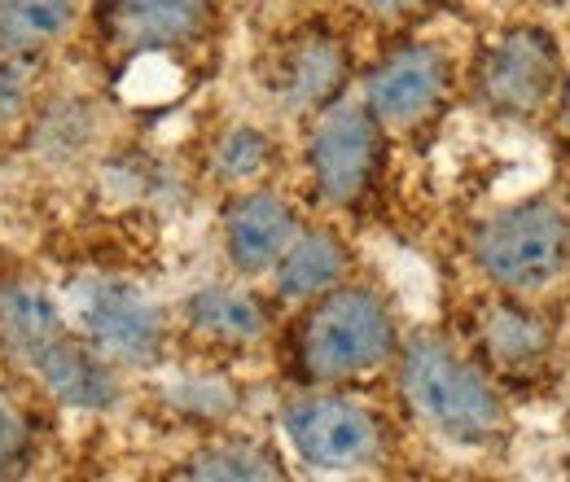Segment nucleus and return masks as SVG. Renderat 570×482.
Wrapping results in <instances>:
<instances>
[{"label":"nucleus","mask_w":570,"mask_h":482,"mask_svg":"<svg viewBox=\"0 0 570 482\" xmlns=\"http://www.w3.org/2000/svg\"><path fill=\"white\" fill-rule=\"evenodd\" d=\"M343 276H347V246L330 228H307V233L298 228L273 268V285L289 303H312Z\"/></svg>","instance_id":"nucleus-14"},{"label":"nucleus","mask_w":570,"mask_h":482,"mask_svg":"<svg viewBox=\"0 0 570 482\" xmlns=\"http://www.w3.org/2000/svg\"><path fill=\"white\" fill-rule=\"evenodd\" d=\"M79 18V0H0V45L36 53L58 45Z\"/></svg>","instance_id":"nucleus-15"},{"label":"nucleus","mask_w":570,"mask_h":482,"mask_svg":"<svg viewBox=\"0 0 570 482\" xmlns=\"http://www.w3.org/2000/svg\"><path fill=\"white\" fill-rule=\"evenodd\" d=\"M448 58L434 45H404L364 75V110L382 128H417L448 92Z\"/></svg>","instance_id":"nucleus-9"},{"label":"nucleus","mask_w":570,"mask_h":482,"mask_svg":"<svg viewBox=\"0 0 570 482\" xmlns=\"http://www.w3.org/2000/svg\"><path fill=\"white\" fill-rule=\"evenodd\" d=\"M360 4H364L373 18H391V22H395V18H409V13L422 9V0H360Z\"/></svg>","instance_id":"nucleus-20"},{"label":"nucleus","mask_w":570,"mask_h":482,"mask_svg":"<svg viewBox=\"0 0 570 482\" xmlns=\"http://www.w3.org/2000/svg\"><path fill=\"white\" fill-rule=\"evenodd\" d=\"M31 456V425L4 395H0V474L22 470Z\"/></svg>","instance_id":"nucleus-19"},{"label":"nucleus","mask_w":570,"mask_h":482,"mask_svg":"<svg viewBox=\"0 0 570 482\" xmlns=\"http://www.w3.org/2000/svg\"><path fill=\"white\" fill-rule=\"evenodd\" d=\"M298 233V215L289 203H282L268 189H242L224 203L219 215V237H224V255L233 264V273L264 276L277 268L285 246Z\"/></svg>","instance_id":"nucleus-10"},{"label":"nucleus","mask_w":570,"mask_h":482,"mask_svg":"<svg viewBox=\"0 0 570 482\" xmlns=\"http://www.w3.org/2000/svg\"><path fill=\"white\" fill-rule=\"evenodd\" d=\"M400 391L430 434L456 447H488L504 434V400L456 346L417 334L400 346Z\"/></svg>","instance_id":"nucleus-2"},{"label":"nucleus","mask_w":570,"mask_h":482,"mask_svg":"<svg viewBox=\"0 0 570 482\" xmlns=\"http://www.w3.org/2000/svg\"><path fill=\"white\" fill-rule=\"evenodd\" d=\"M289 452L316 474H356L382 456V421L347 395H298L282 413Z\"/></svg>","instance_id":"nucleus-6"},{"label":"nucleus","mask_w":570,"mask_h":482,"mask_svg":"<svg viewBox=\"0 0 570 482\" xmlns=\"http://www.w3.org/2000/svg\"><path fill=\"white\" fill-rule=\"evenodd\" d=\"M395 351H400V334L386 298L373 294L368 285H347V281L312 298L294 338L298 373L316 386L364 377L382 368Z\"/></svg>","instance_id":"nucleus-3"},{"label":"nucleus","mask_w":570,"mask_h":482,"mask_svg":"<svg viewBox=\"0 0 570 482\" xmlns=\"http://www.w3.org/2000/svg\"><path fill=\"white\" fill-rule=\"evenodd\" d=\"M479 273L509 294L553 285L570 268V215L553 203H518L479 224L470 246Z\"/></svg>","instance_id":"nucleus-5"},{"label":"nucleus","mask_w":570,"mask_h":482,"mask_svg":"<svg viewBox=\"0 0 570 482\" xmlns=\"http://www.w3.org/2000/svg\"><path fill=\"white\" fill-rule=\"evenodd\" d=\"M185 321L198 338H212V343L224 346L259 343L273 325L268 303L255 289H242V285H198L185 298Z\"/></svg>","instance_id":"nucleus-13"},{"label":"nucleus","mask_w":570,"mask_h":482,"mask_svg":"<svg viewBox=\"0 0 570 482\" xmlns=\"http://www.w3.org/2000/svg\"><path fill=\"white\" fill-rule=\"evenodd\" d=\"M483 346L488 355L504 364V368H531L544 360V346H549V334L535 316H527L522 307L513 303H497L488 307L483 316Z\"/></svg>","instance_id":"nucleus-17"},{"label":"nucleus","mask_w":570,"mask_h":482,"mask_svg":"<svg viewBox=\"0 0 570 482\" xmlns=\"http://www.w3.org/2000/svg\"><path fill=\"white\" fill-rule=\"evenodd\" d=\"M101 22L115 45L132 53H163L207 36L212 0H101Z\"/></svg>","instance_id":"nucleus-12"},{"label":"nucleus","mask_w":570,"mask_h":482,"mask_svg":"<svg viewBox=\"0 0 570 482\" xmlns=\"http://www.w3.org/2000/svg\"><path fill=\"white\" fill-rule=\"evenodd\" d=\"M347 49L330 31H303L285 40L273 70V92L294 115H321L334 101H343L347 88Z\"/></svg>","instance_id":"nucleus-11"},{"label":"nucleus","mask_w":570,"mask_h":482,"mask_svg":"<svg viewBox=\"0 0 570 482\" xmlns=\"http://www.w3.org/2000/svg\"><path fill=\"white\" fill-rule=\"evenodd\" d=\"M562 124H567V137H570V83H567V97H562Z\"/></svg>","instance_id":"nucleus-21"},{"label":"nucleus","mask_w":570,"mask_h":482,"mask_svg":"<svg viewBox=\"0 0 570 482\" xmlns=\"http://www.w3.org/2000/svg\"><path fill=\"white\" fill-rule=\"evenodd\" d=\"M62 307L71 325L97 346L115 368L158 364L167 346V321L154 294L115 273H83L67 281Z\"/></svg>","instance_id":"nucleus-4"},{"label":"nucleus","mask_w":570,"mask_h":482,"mask_svg":"<svg viewBox=\"0 0 570 482\" xmlns=\"http://www.w3.org/2000/svg\"><path fill=\"white\" fill-rule=\"evenodd\" d=\"M386 163V128L364 110V101H334L321 110L312 137H307V171L316 180V194L330 207H356L377 185Z\"/></svg>","instance_id":"nucleus-7"},{"label":"nucleus","mask_w":570,"mask_h":482,"mask_svg":"<svg viewBox=\"0 0 570 482\" xmlns=\"http://www.w3.org/2000/svg\"><path fill=\"white\" fill-rule=\"evenodd\" d=\"M282 461L264 447V443H246V439H219L198 447L180 479H228V482H255V479H282Z\"/></svg>","instance_id":"nucleus-16"},{"label":"nucleus","mask_w":570,"mask_h":482,"mask_svg":"<svg viewBox=\"0 0 570 482\" xmlns=\"http://www.w3.org/2000/svg\"><path fill=\"white\" fill-rule=\"evenodd\" d=\"M562 83V53L544 27H509L497 36L474 70V92L492 115L531 119Z\"/></svg>","instance_id":"nucleus-8"},{"label":"nucleus","mask_w":570,"mask_h":482,"mask_svg":"<svg viewBox=\"0 0 570 482\" xmlns=\"http://www.w3.org/2000/svg\"><path fill=\"white\" fill-rule=\"evenodd\" d=\"M268 158H273V145H268V137H264L259 128H250V124L228 128L212 149L215 171H219L224 180H233V185H250L255 176H264Z\"/></svg>","instance_id":"nucleus-18"},{"label":"nucleus","mask_w":570,"mask_h":482,"mask_svg":"<svg viewBox=\"0 0 570 482\" xmlns=\"http://www.w3.org/2000/svg\"><path fill=\"white\" fill-rule=\"evenodd\" d=\"M0 351L75 413L119 404V368L71 325L58 294L36 281H0Z\"/></svg>","instance_id":"nucleus-1"}]
</instances>
